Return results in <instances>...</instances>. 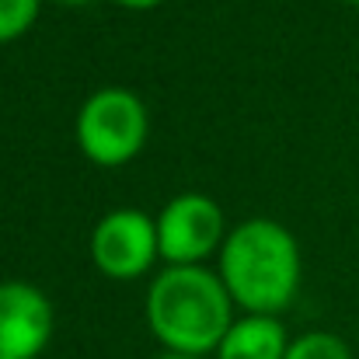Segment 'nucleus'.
I'll use <instances>...</instances> for the list:
<instances>
[{"label": "nucleus", "mask_w": 359, "mask_h": 359, "mask_svg": "<svg viewBox=\"0 0 359 359\" xmlns=\"http://www.w3.org/2000/svg\"><path fill=\"white\" fill-rule=\"evenodd\" d=\"M157 359H210V356H189V353H161Z\"/></svg>", "instance_id": "obj_12"}, {"label": "nucleus", "mask_w": 359, "mask_h": 359, "mask_svg": "<svg viewBox=\"0 0 359 359\" xmlns=\"http://www.w3.org/2000/svg\"><path fill=\"white\" fill-rule=\"evenodd\" d=\"M53 332V300L28 279H0V359H39Z\"/></svg>", "instance_id": "obj_6"}, {"label": "nucleus", "mask_w": 359, "mask_h": 359, "mask_svg": "<svg viewBox=\"0 0 359 359\" xmlns=\"http://www.w3.org/2000/svg\"><path fill=\"white\" fill-rule=\"evenodd\" d=\"M231 234L224 206L206 192H178L157 213V241L164 265H206Z\"/></svg>", "instance_id": "obj_4"}, {"label": "nucleus", "mask_w": 359, "mask_h": 359, "mask_svg": "<svg viewBox=\"0 0 359 359\" xmlns=\"http://www.w3.org/2000/svg\"><path fill=\"white\" fill-rule=\"evenodd\" d=\"M119 7H126V11H154V7H161L164 0H116Z\"/></svg>", "instance_id": "obj_10"}, {"label": "nucleus", "mask_w": 359, "mask_h": 359, "mask_svg": "<svg viewBox=\"0 0 359 359\" xmlns=\"http://www.w3.org/2000/svg\"><path fill=\"white\" fill-rule=\"evenodd\" d=\"M147 328L164 353L213 356L227 328L238 318V307L210 265H164L143 300Z\"/></svg>", "instance_id": "obj_2"}, {"label": "nucleus", "mask_w": 359, "mask_h": 359, "mask_svg": "<svg viewBox=\"0 0 359 359\" xmlns=\"http://www.w3.org/2000/svg\"><path fill=\"white\" fill-rule=\"evenodd\" d=\"M77 150L95 168H122L136 161L150 140L147 102L129 88H98L91 91L74 119Z\"/></svg>", "instance_id": "obj_3"}, {"label": "nucleus", "mask_w": 359, "mask_h": 359, "mask_svg": "<svg viewBox=\"0 0 359 359\" xmlns=\"http://www.w3.org/2000/svg\"><path fill=\"white\" fill-rule=\"evenodd\" d=\"M213 269L241 314L283 318L304 283L300 241L272 217H248L234 224Z\"/></svg>", "instance_id": "obj_1"}, {"label": "nucleus", "mask_w": 359, "mask_h": 359, "mask_svg": "<svg viewBox=\"0 0 359 359\" xmlns=\"http://www.w3.org/2000/svg\"><path fill=\"white\" fill-rule=\"evenodd\" d=\"M286 359H353V349L335 332H304L290 342Z\"/></svg>", "instance_id": "obj_8"}, {"label": "nucleus", "mask_w": 359, "mask_h": 359, "mask_svg": "<svg viewBox=\"0 0 359 359\" xmlns=\"http://www.w3.org/2000/svg\"><path fill=\"white\" fill-rule=\"evenodd\" d=\"M346 4H353V7H359V0H346Z\"/></svg>", "instance_id": "obj_13"}, {"label": "nucleus", "mask_w": 359, "mask_h": 359, "mask_svg": "<svg viewBox=\"0 0 359 359\" xmlns=\"http://www.w3.org/2000/svg\"><path fill=\"white\" fill-rule=\"evenodd\" d=\"M356 335H359V318H356Z\"/></svg>", "instance_id": "obj_14"}, {"label": "nucleus", "mask_w": 359, "mask_h": 359, "mask_svg": "<svg viewBox=\"0 0 359 359\" xmlns=\"http://www.w3.org/2000/svg\"><path fill=\"white\" fill-rule=\"evenodd\" d=\"M42 14V0H0V46L25 39Z\"/></svg>", "instance_id": "obj_9"}, {"label": "nucleus", "mask_w": 359, "mask_h": 359, "mask_svg": "<svg viewBox=\"0 0 359 359\" xmlns=\"http://www.w3.org/2000/svg\"><path fill=\"white\" fill-rule=\"evenodd\" d=\"M88 255H91V265L112 283L143 279L161 262L157 217H150L136 206L109 210L91 227Z\"/></svg>", "instance_id": "obj_5"}, {"label": "nucleus", "mask_w": 359, "mask_h": 359, "mask_svg": "<svg viewBox=\"0 0 359 359\" xmlns=\"http://www.w3.org/2000/svg\"><path fill=\"white\" fill-rule=\"evenodd\" d=\"M290 332L276 314H238L213 359H286Z\"/></svg>", "instance_id": "obj_7"}, {"label": "nucleus", "mask_w": 359, "mask_h": 359, "mask_svg": "<svg viewBox=\"0 0 359 359\" xmlns=\"http://www.w3.org/2000/svg\"><path fill=\"white\" fill-rule=\"evenodd\" d=\"M53 4H60V7H91V4H98V0H53Z\"/></svg>", "instance_id": "obj_11"}]
</instances>
